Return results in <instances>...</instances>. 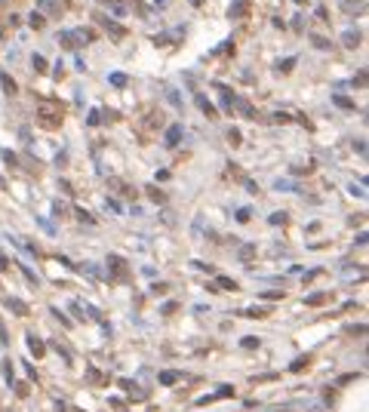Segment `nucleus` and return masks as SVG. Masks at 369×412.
I'll use <instances>...</instances> for the list:
<instances>
[{
    "instance_id": "f257e3e1",
    "label": "nucleus",
    "mask_w": 369,
    "mask_h": 412,
    "mask_svg": "<svg viewBox=\"0 0 369 412\" xmlns=\"http://www.w3.org/2000/svg\"><path fill=\"white\" fill-rule=\"evenodd\" d=\"M37 120H40V126H47V129H56V126H62V111H53L50 105H43L37 111Z\"/></svg>"
},
{
    "instance_id": "f03ea898",
    "label": "nucleus",
    "mask_w": 369,
    "mask_h": 412,
    "mask_svg": "<svg viewBox=\"0 0 369 412\" xmlns=\"http://www.w3.org/2000/svg\"><path fill=\"white\" fill-rule=\"evenodd\" d=\"M96 22H99V25H102V28H105V31H108L111 37H114V40H120V37L126 34V28H123V25H117V22H111V19H105L102 13H96Z\"/></svg>"
},
{
    "instance_id": "7ed1b4c3",
    "label": "nucleus",
    "mask_w": 369,
    "mask_h": 412,
    "mask_svg": "<svg viewBox=\"0 0 369 412\" xmlns=\"http://www.w3.org/2000/svg\"><path fill=\"white\" fill-rule=\"evenodd\" d=\"M4 308L13 311L16 317H28V314H31V308L22 302V298H16V295H7V298H4Z\"/></svg>"
},
{
    "instance_id": "20e7f679",
    "label": "nucleus",
    "mask_w": 369,
    "mask_h": 412,
    "mask_svg": "<svg viewBox=\"0 0 369 412\" xmlns=\"http://www.w3.org/2000/svg\"><path fill=\"white\" fill-rule=\"evenodd\" d=\"M181 135H184V126H181V123H172V126L166 129V135H163V145H166V148H175V145L181 142Z\"/></svg>"
},
{
    "instance_id": "39448f33",
    "label": "nucleus",
    "mask_w": 369,
    "mask_h": 412,
    "mask_svg": "<svg viewBox=\"0 0 369 412\" xmlns=\"http://www.w3.org/2000/svg\"><path fill=\"white\" fill-rule=\"evenodd\" d=\"M342 43H345V50H357V47L363 43V31H357V28L345 31V34H342Z\"/></svg>"
},
{
    "instance_id": "423d86ee",
    "label": "nucleus",
    "mask_w": 369,
    "mask_h": 412,
    "mask_svg": "<svg viewBox=\"0 0 369 412\" xmlns=\"http://www.w3.org/2000/svg\"><path fill=\"white\" fill-rule=\"evenodd\" d=\"M157 382H160L163 388H172V385H178V382H181V372H178V369H163L160 376H157Z\"/></svg>"
},
{
    "instance_id": "0eeeda50",
    "label": "nucleus",
    "mask_w": 369,
    "mask_h": 412,
    "mask_svg": "<svg viewBox=\"0 0 369 412\" xmlns=\"http://www.w3.org/2000/svg\"><path fill=\"white\" fill-rule=\"evenodd\" d=\"M59 43H62L65 50H80V47H83L80 37L74 34V31H62V34H59Z\"/></svg>"
},
{
    "instance_id": "6e6552de",
    "label": "nucleus",
    "mask_w": 369,
    "mask_h": 412,
    "mask_svg": "<svg viewBox=\"0 0 369 412\" xmlns=\"http://www.w3.org/2000/svg\"><path fill=\"white\" fill-rule=\"evenodd\" d=\"M194 102H197V108L203 111L206 117H218V111H215V105H212V102H209V99H206L203 93H194Z\"/></svg>"
},
{
    "instance_id": "1a4fd4ad",
    "label": "nucleus",
    "mask_w": 369,
    "mask_h": 412,
    "mask_svg": "<svg viewBox=\"0 0 369 412\" xmlns=\"http://www.w3.org/2000/svg\"><path fill=\"white\" fill-rule=\"evenodd\" d=\"M234 108L240 111V114H243L246 120H258V111H255V108H252L246 99H234Z\"/></svg>"
},
{
    "instance_id": "9d476101",
    "label": "nucleus",
    "mask_w": 369,
    "mask_h": 412,
    "mask_svg": "<svg viewBox=\"0 0 369 412\" xmlns=\"http://www.w3.org/2000/svg\"><path fill=\"white\" fill-rule=\"evenodd\" d=\"M228 16H231V19H243V16H249V0H231Z\"/></svg>"
},
{
    "instance_id": "9b49d317",
    "label": "nucleus",
    "mask_w": 369,
    "mask_h": 412,
    "mask_svg": "<svg viewBox=\"0 0 369 412\" xmlns=\"http://www.w3.org/2000/svg\"><path fill=\"white\" fill-rule=\"evenodd\" d=\"M25 342H28V351H31L37 360H40V357L47 354V345H43L40 339H37V335H25Z\"/></svg>"
},
{
    "instance_id": "f8f14e48",
    "label": "nucleus",
    "mask_w": 369,
    "mask_h": 412,
    "mask_svg": "<svg viewBox=\"0 0 369 412\" xmlns=\"http://www.w3.org/2000/svg\"><path fill=\"white\" fill-rule=\"evenodd\" d=\"M215 89L221 93V108H225V111H234V99H237V96H234L228 86H221V83H215Z\"/></svg>"
},
{
    "instance_id": "ddd939ff",
    "label": "nucleus",
    "mask_w": 369,
    "mask_h": 412,
    "mask_svg": "<svg viewBox=\"0 0 369 412\" xmlns=\"http://www.w3.org/2000/svg\"><path fill=\"white\" fill-rule=\"evenodd\" d=\"M0 86H4V93H7V96H16V93H19V86H16V80L10 77V74H7V71H0Z\"/></svg>"
},
{
    "instance_id": "4468645a",
    "label": "nucleus",
    "mask_w": 369,
    "mask_h": 412,
    "mask_svg": "<svg viewBox=\"0 0 369 412\" xmlns=\"http://www.w3.org/2000/svg\"><path fill=\"white\" fill-rule=\"evenodd\" d=\"M108 268H114V274L123 277V274H126V261H123L120 255H108Z\"/></svg>"
},
{
    "instance_id": "2eb2a0df",
    "label": "nucleus",
    "mask_w": 369,
    "mask_h": 412,
    "mask_svg": "<svg viewBox=\"0 0 369 412\" xmlns=\"http://www.w3.org/2000/svg\"><path fill=\"white\" fill-rule=\"evenodd\" d=\"M215 289H225V292H237V280H231V277H225V274H218V280H215Z\"/></svg>"
},
{
    "instance_id": "dca6fc26",
    "label": "nucleus",
    "mask_w": 369,
    "mask_h": 412,
    "mask_svg": "<svg viewBox=\"0 0 369 412\" xmlns=\"http://www.w3.org/2000/svg\"><path fill=\"white\" fill-rule=\"evenodd\" d=\"M243 317H246V320H265V317H268V308H246Z\"/></svg>"
},
{
    "instance_id": "f3484780",
    "label": "nucleus",
    "mask_w": 369,
    "mask_h": 412,
    "mask_svg": "<svg viewBox=\"0 0 369 412\" xmlns=\"http://www.w3.org/2000/svg\"><path fill=\"white\" fill-rule=\"evenodd\" d=\"M332 102H336V105H339L342 111H354V108H357V105H354V102H351L348 96H342V93H336V96H332Z\"/></svg>"
},
{
    "instance_id": "a211bd4d",
    "label": "nucleus",
    "mask_w": 369,
    "mask_h": 412,
    "mask_svg": "<svg viewBox=\"0 0 369 412\" xmlns=\"http://www.w3.org/2000/svg\"><path fill=\"white\" fill-rule=\"evenodd\" d=\"M145 191H148V197H151L154 203H166V194H163V191L157 188V185H148V188H145Z\"/></svg>"
},
{
    "instance_id": "6ab92c4d",
    "label": "nucleus",
    "mask_w": 369,
    "mask_h": 412,
    "mask_svg": "<svg viewBox=\"0 0 369 412\" xmlns=\"http://www.w3.org/2000/svg\"><path fill=\"white\" fill-rule=\"evenodd\" d=\"M308 40H311L317 50H332V40H326V37H320V34H308Z\"/></svg>"
},
{
    "instance_id": "aec40b11",
    "label": "nucleus",
    "mask_w": 369,
    "mask_h": 412,
    "mask_svg": "<svg viewBox=\"0 0 369 412\" xmlns=\"http://www.w3.org/2000/svg\"><path fill=\"white\" fill-rule=\"evenodd\" d=\"M308 366H311V354H305V357H295L289 369H292V372H302V369H308Z\"/></svg>"
},
{
    "instance_id": "412c9836",
    "label": "nucleus",
    "mask_w": 369,
    "mask_h": 412,
    "mask_svg": "<svg viewBox=\"0 0 369 412\" xmlns=\"http://www.w3.org/2000/svg\"><path fill=\"white\" fill-rule=\"evenodd\" d=\"M108 80H111V83H114V86H117V89H123V86H126V80H129V77H126V74H120V71H114V74H108Z\"/></svg>"
},
{
    "instance_id": "4be33fe9",
    "label": "nucleus",
    "mask_w": 369,
    "mask_h": 412,
    "mask_svg": "<svg viewBox=\"0 0 369 412\" xmlns=\"http://www.w3.org/2000/svg\"><path fill=\"white\" fill-rule=\"evenodd\" d=\"M326 298H329L326 292H314V295H305V305H314V308H317V305L326 302Z\"/></svg>"
},
{
    "instance_id": "5701e85b",
    "label": "nucleus",
    "mask_w": 369,
    "mask_h": 412,
    "mask_svg": "<svg viewBox=\"0 0 369 412\" xmlns=\"http://www.w3.org/2000/svg\"><path fill=\"white\" fill-rule=\"evenodd\" d=\"M246 351H255L258 345H262V339H258V335H243V342H240Z\"/></svg>"
},
{
    "instance_id": "b1692460",
    "label": "nucleus",
    "mask_w": 369,
    "mask_h": 412,
    "mask_svg": "<svg viewBox=\"0 0 369 412\" xmlns=\"http://www.w3.org/2000/svg\"><path fill=\"white\" fill-rule=\"evenodd\" d=\"M28 25H31V28H34V31H40V28H43V25H47V19H43V16H40V13H31V16H28Z\"/></svg>"
},
{
    "instance_id": "393cba45",
    "label": "nucleus",
    "mask_w": 369,
    "mask_h": 412,
    "mask_svg": "<svg viewBox=\"0 0 369 412\" xmlns=\"http://www.w3.org/2000/svg\"><path fill=\"white\" fill-rule=\"evenodd\" d=\"M0 366H4V379H7V382L13 385V382H16V369H13V360H4Z\"/></svg>"
},
{
    "instance_id": "a878e982",
    "label": "nucleus",
    "mask_w": 369,
    "mask_h": 412,
    "mask_svg": "<svg viewBox=\"0 0 369 412\" xmlns=\"http://www.w3.org/2000/svg\"><path fill=\"white\" fill-rule=\"evenodd\" d=\"M258 298H265V302H280V298H283V292H277V289H268V292H258Z\"/></svg>"
},
{
    "instance_id": "bb28decb",
    "label": "nucleus",
    "mask_w": 369,
    "mask_h": 412,
    "mask_svg": "<svg viewBox=\"0 0 369 412\" xmlns=\"http://www.w3.org/2000/svg\"><path fill=\"white\" fill-rule=\"evenodd\" d=\"M31 65H34V71H40V74H43V71H47V68H50V65H47V59H43V56H31Z\"/></svg>"
},
{
    "instance_id": "cd10ccee",
    "label": "nucleus",
    "mask_w": 369,
    "mask_h": 412,
    "mask_svg": "<svg viewBox=\"0 0 369 412\" xmlns=\"http://www.w3.org/2000/svg\"><path fill=\"white\" fill-rule=\"evenodd\" d=\"M218 397H221V400L234 397V385H221V388H218V394H215V400H218Z\"/></svg>"
},
{
    "instance_id": "c85d7f7f",
    "label": "nucleus",
    "mask_w": 369,
    "mask_h": 412,
    "mask_svg": "<svg viewBox=\"0 0 369 412\" xmlns=\"http://www.w3.org/2000/svg\"><path fill=\"white\" fill-rule=\"evenodd\" d=\"M228 142H231V145L237 148V145L243 142V135H240V129H234V126H231V129H228Z\"/></svg>"
},
{
    "instance_id": "c756f323",
    "label": "nucleus",
    "mask_w": 369,
    "mask_h": 412,
    "mask_svg": "<svg viewBox=\"0 0 369 412\" xmlns=\"http://www.w3.org/2000/svg\"><path fill=\"white\" fill-rule=\"evenodd\" d=\"M268 221H271V224H286V221H289V215H286V212H274Z\"/></svg>"
},
{
    "instance_id": "7c9ffc66",
    "label": "nucleus",
    "mask_w": 369,
    "mask_h": 412,
    "mask_svg": "<svg viewBox=\"0 0 369 412\" xmlns=\"http://www.w3.org/2000/svg\"><path fill=\"white\" fill-rule=\"evenodd\" d=\"M53 317H56V320H59V323H62L65 329H71V320H68V317H65V314H62L59 308H53Z\"/></svg>"
},
{
    "instance_id": "2f4dec72",
    "label": "nucleus",
    "mask_w": 369,
    "mask_h": 412,
    "mask_svg": "<svg viewBox=\"0 0 369 412\" xmlns=\"http://www.w3.org/2000/svg\"><path fill=\"white\" fill-rule=\"evenodd\" d=\"M53 348H56V351H59V354L65 357V363H71V360H74V357H71V351H68L65 345H59V342H53Z\"/></svg>"
},
{
    "instance_id": "473e14b6",
    "label": "nucleus",
    "mask_w": 369,
    "mask_h": 412,
    "mask_svg": "<svg viewBox=\"0 0 369 412\" xmlns=\"http://www.w3.org/2000/svg\"><path fill=\"white\" fill-rule=\"evenodd\" d=\"M166 99H169V105L181 108V99H178V93H175V89H166Z\"/></svg>"
},
{
    "instance_id": "72a5a7b5",
    "label": "nucleus",
    "mask_w": 369,
    "mask_h": 412,
    "mask_svg": "<svg viewBox=\"0 0 369 412\" xmlns=\"http://www.w3.org/2000/svg\"><path fill=\"white\" fill-rule=\"evenodd\" d=\"M249 218H252V209H249V206L237 209V221H249Z\"/></svg>"
},
{
    "instance_id": "f704fd0d",
    "label": "nucleus",
    "mask_w": 369,
    "mask_h": 412,
    "mask_svg": "<svg viewBox=\"0 0 369 412\" xmlns=\"http://www.w3.org/2000/svg\"><path fill=\"white\" fill-rule=\"evenodd\" d=\"M13 385H16V394H19V397H28V394H31V391H28V382H13Z\"/></svg>"
},
{
    "instance_id": "c9c22d12",
    "label": "nucleus",
    "mask_w": 369,
    "mask_h": 412,
    "mask_svg": "<svg viewBox=\"0 0 369 412\" xmlns=\"http://www.w3.org/2000/svg\"><path fill=\"white\" fill-rule=\"evenodd\" d=\"M10 268H13V261L7 258V252H4V249H0V271H10Z\"/></svg>"
},
{
    "instance_id": "e433bc0d",
    "label": "nucleus",
    "mask_w": 369,
    "mask_h": 412,
    "mask_svg": "<svg viewBox=\"0 0 369 412\" xmlns=\"http://www.w3.org/2000/svg\"><path fill=\"white\" fill-rule=\"evenodd\" d=\"M0 345H10V332H7V326H4V320H0Z\"/></svg>"
},
{
    "instance_id": "4c0bfd02",
    "label": "nucleus",
    "mask_w": 369,
    "mask_h": 412,
    "mask_svg": "<svg viewBox=\"0 0 369 412\" xmlns=\"http://www.w3.org/2000/svg\"><path fill=\"white\" fill-rule=\"evenodd\" d=\"M77 218H80V221H86V224H96V218H93L86 209H77Z\"/></svg>"
},
{
    "instance_id": "58836bf2",
    "label": "nucleus",
    "mask_w": 369,
    "mask_h": 412,
    "mask_svg": "<svg viewBox=\"0 0 369 412\" xmlns=\"http://www.w3.org/2000/svg\"><path fill=\"white\" fill-rule=\"evenodd\" d=\"M351 83H354V86H366V71H360V74H357V77H354Z\"/></svg>"
},
{
    "instance_id": "ea45409f",
    "label": "nucleus",
    "mask_w": 369,
    "mask_h": 412,
    "mask_svg": "<svg viewBox=\"0 0 369 412\" xmlns=\"http://www.w3.org/2000/svg\"><path fill=\"white\" fill-rule=\"evenodd\" d=\"M19 268H22V274L28 277V283H37V277H34V271H31V268H25V265H19Z\"/></svg>"
},
{
    "instance_id": "a19ab883",
    "label": "nucleus",
    "mask_w": 369,
    "mask_h": 412,
    "mask_svg": "<svg viewBox=\"0 0 369 412\" xmlns=\"http://www.w3.org/2000/svg\"><path fill=\"white\" fill-rule=\"evenodd\" d=\"M292 28L302 31V28H305V16H295V19H292Z\"/></svg>"
},
{
    "instance_id": "79ce46f5",
    "label": "nucleus",
    "mask_w": 369,
    "mask_h": 412,
    "mask_svg": "<svg viewBox=\"0 0 369 412\" xmlns=\"http://www.w3.org/2000/svg\"><path fill=\"white\" fill-rule=\"evenodd\" d=\"M22 366H25V372H28V379H31V382H37V369H34V366H28V363H22Z\"/></svg>"
},
{
    "instance_id": "37998d69",
    "label": "nucleus",
    "mask_w": 369,
    "mask_h": 412,
    "mask_svg": "<svg viewBox=\"0 0 369 412\" xmlns=\"http://www.w3.org/2000/svg\"><path fill=\"white\" fill-rule=\"evenodd\" d=\"M292 65H295V59H286V62H280V65H277V71H289Z\"/></svg>"
},
{
    "instance_id": "c03bdc74",
    "label": "nucleus",
    "mask_w": 369,
    "mask_h": 412,
    "mask_svg": "<svg viewBox=\"0 0 369 412\" xmlns=\"http://www.w3.org/2000/svg\"><path fill=\"white\" fill-rule=\"evenodd\" d=\"M252 252H255V246H243V249H240V258H252Z\"/></svg>"
},
{
    "instance_id": "a18cd8bd",
    "label": "nucleus",
    "mask_w": 369,
    "mask_h": 412,
    "mask_svg": "<svg viewBox=\"0 0 369 412\" xmlns=\"http://www.w3.org/2000/svg\"><path fill=\"white\" fill-rule=\"evenodd\" d=\"M175 311H178V305H175V302H166V305H163V314H175Z\"/></svg>"
},
{
    "instance_id": "49530a36",
    "label": "nucleus",
    "mask_w": 369,
    "mask_h": 412,
    "mask_svg": "<svg viewBox=\"0 0 369 412\" xmlns=\"http://www.w3.org/2000/svg\"><path fill=\"white\" fill-rule=\"evenodd\" d=\"M194 268H197V271H206V274L212 271V265H206V261H194Z\"/></svg>"
},
{
    "instance_id": "de8ad7c7",
    "label": "nucleus",
    "mask_w": 369,
    "mask_h": 412,
    "mask_svg": "<svg viewBox=\"0 0 369 412\" xmlns=\"http://www.w3.org/2000/svg\"><path fill=\"white\" fill-rule=\"evenodd\" d=\"M89 126H99V111H89V120H86Z\"/></svg>"
},
{
    "instance_id": "09e8293b",
    "label": "nucleus",
    "mask_w": 369,
    "mask_h": 412,
    "mask_svg": "<svg viewBox=\"0 0 369 412\" xmlns=\"http://www.w3.org/2000/svg\"><path fill=\"white\" fill-rule=\"evenodd\" d=\"M274 123H289V114H274Z\"/></svg>"
},
{
    "instance_id": "8fccbe9b",
    "label": "nucleus",
    "mask_w": 369,
    "mask_h": 412,
    "mask_svg": "<svg viewBox=\"0 0 369 412\" xmlns=\"http://www.w3.org/2000/svg\"><path fill=\"white\" fill-rule=\"evenodd\" d=\"M191 4H194V7H203V0H191Z\"/></svg>"
}]
</instances>
